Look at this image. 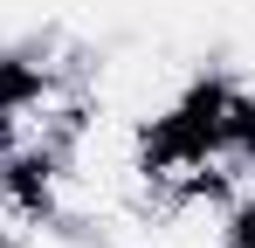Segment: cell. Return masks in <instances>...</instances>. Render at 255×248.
Returning <instances> with one entry per match:
<instances>
[{
	"label": "cell",
	"mask_w": 255,
	"mask_h": 248,
	"mask_svg": "<svg viewBox=\"0 0 255 248\" xmlns=\"http://www.w3.org/2000/svg\"><path fill=\"white\" fill-rule=\"evenodd\" d=\"M76 83H83V104L138 124V131H152V138H159L166 124H179L186 111H193V97H200V76H193L172 48H159V41L104 48L97 62H83Z\"/></svg>",
	"instance_id": "6da1fadb"
},
{
	"label": "cell",
	"mask_w": 255,
	"mask_h": 248,
	"mask_svg": "<svg viewBox=\"0 0 255 248\" xmlns=\"http://www.w3.org/2000/svg\"><path fill=\"white\" fill-rule=\"evenodd\" d=\"M76 118H83V83L69 69H28L14 90H0V165L28 179L62 152Z\"/></svg>",
	"instance_id": "7a4b0ae2"
}]
</instances>
